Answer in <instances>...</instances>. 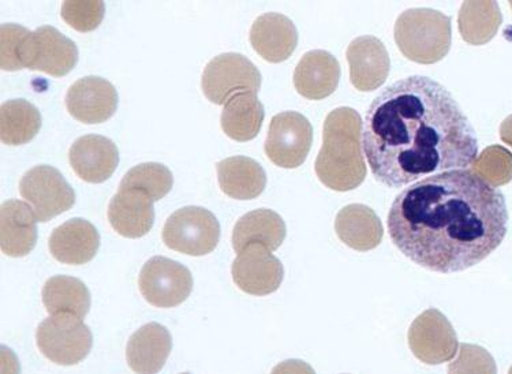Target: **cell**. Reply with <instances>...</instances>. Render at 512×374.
Wrapping results in <instances>:
<instances>
[{"instance_id":"obj_1","label":"cell","mask_w":512,"mask_h":374,"mask_svg":"<svg viewBox=\"0 0 512 374\" xmlns=\"http://www.w3.org/2000/svg\"><path fill=\"white\" fill-rule=\"evenodd\" d=\"M362 145L373 177L391 189L467 170L478 156L476 132L457 100L424 76L396 81L373 100Z\"/></svg>"},{"instance_id":"obj_2","label":"cell","mask_w":512,"mask_h":374,"mask_svg":"<svg viewBox=\"0 0 512 374\" xmlns=\"http://www.w3.org/2000/svg\"><path fill=\"white\" fill-rule=\"evenodd\" d=\"M387 226L396 248L413 263L432 272H462L506 238V198L472 170L442 172L403 190Z\"/></svg>"},{"instance_id":"obj_3","label":"cell","mask_w":512,"mask_h":374,"mask_svg":"<svg viewBox=\"0 0 512 374\" xmlns=\"http://www.w3.org/2000/svg\"><path fill=\"white\" fill-rule=\"evenodd\" d=\"M315 170L320 182L334 192H350L365 181L362 118L354 108H336L325 118Z\"/></svg>"},{"instance_id":"obj_4","label":"cell","mask_w":512,"mask_h":374,"mask_svg":"<svg viewBox=\"0 0 512 374\" xmlns=\"http://www.w3.org/2000/svg\"><path fill=\"white\" fill-rule=\"evenodd\" d=\"M395 43L403 56L420 65L446 58L452 43L451 18L433 9H410L396 20Z\"/></svg>"},{"instance_id":"obj_5","label":"cell","mask_w":512,"mask_h":374,"mask_svg":"<svg viewBox=\"0 0 512 374\" xmlns=\"http://www.w3.org/2000/svg\"><path fill=\"white\" fill-rule=\"evenodd\" d=\"M36 342L44 357L54 364L73 366L91 353L93 336L88 325L73 314H56L39 325Z\"/></svg>"},{"instance_id":"obj_6","label":"cell","mask_w":512,"mask_h":374,"mask_svg":"<svg viewBox=\"0 0 512 374\" xmlns=\"http://www.w3.org/2000/svg\"><path fill=\"white\" fill-rule=\"evenodd\" d=\"M163 242L167 248L188 256H207L220 241V223L211 211L203 207L178 209L163 227Z\"/></svg>"},{"instance_id":"obj_7","label":"cell","mask_w":512,"mask_h":374,"mask_svg":"<svg viewBox=\"0 0 512 374\" xmlns=\"http://www.w3.org/2000/svg\"><path fill=\"white\" fill-rule=\"evenodd\" d=\"M261 73L245 55L227 52L213 58L204 69L201 86L209 102L226 106L231 97L241 92L259 93Z\"/></svg>"},{"instance_id":"obj_8","label":"cell","mask_w":512,"mask_h":374,"mask_svg":"<svg viewBox=\"0 0 512 374\" xmlns=\"http://www.w3.org/2000/svg\"><path fill=\"white\" fill-rule=\"evenodd\" d=\"M20 193L40 223L50 222L76 204L73 187L63 178L61 171L51 166H36L25 172L20 182Z\"/></svg>"},{"instance_id":"obj_9","label":"cell","mask_w":512,"mask_h":374,"mask_svg":"<svg viewBox=\"0 0 512 374\" xmlns=\"http://www.w3.org/2000/svg\"><path fill=\"white\" fill-rule=\"evenodd\" d=\"M313 144V126L300 112H280L269 125L265 155L278 167H301Z\"/></svg>"},{"instance_id":"obj_10","label":"cell","mask_w":512,"mask_h":374,"mask_svg":"<svg viewBox=\"0 0 512 374\" xmlns=\"http://www.w3.org/2000/svg\"><path fill=\"white\" fill-rule=\"evenodd\" d=\"M138 286L142 297L156 308L170 309L183 304L193 291V276L185 265L156 256L141 269Z\"/></svg>"},{"instance_id":"obj_11","label":"cell","mask_w":512,"mask_h":374,"mask_svg":"<svg viewBox=\"0 0 512 374\" xmlns=\"http://www.w3.org/2000/svg\"><path fill=\"white\" fill-rule=\"evenodd\" d=\"M409 346L417 359L428 365L451 361L459 351L457 332L450 320L437 309H428L413 321Z\"/></svg>"},{"instance_id":"obj_12","label":"cell","mask_w":512,"mask_h":374,"mask_svg":"<svg viewBox=\"0 0 512 374\" xmlns=\"http://www.w3.org/2000/svg\"><path fill=\"white\" fill-rule=\"evenodd\" d=\"M22 61L25 69L65 77L77 65L78 47L54 26H40L26 39Z\"/></svg>"},{"instance_id":"obj_13","label":"cell","mask_w":512,"mask_h":374,"mask_svg":"<svg viewBox=\"0 0 512 374\" xmlns=\"http://www.w3.org/2000/svg\"><path fill=\"white\" fill-rule=\"evenodd\" d=\"M234 283L246 294L264 297L278 291L284 269L278 257L261 245H250L235 258L231 267Z\"/></svg>"},{"instance_id":"obj_14","label":"cell","mask_w":512,"mask_h":374,"mask_svg":"<svg viewBox=\"0 0 512 374\" xmlns=\"http://www.w3.org/2000/svg\"><path fill=\"white\" fill-rule=\"evenodd\" d=\"M66 107L71 117L87 125L104 123L117 112L118 92L102 77L81 78L70 86Z\"/></svg>"},{"instance_id":"obj_15","label":"cell","mask_w":512,"mask_h":374,"mask_svg":"<svg viewBox=\"0 0 512 374\" xmlns=\"http://www.w3.org/2000/svg\"><path fill=\"white\" fill-rule=\"evenodd\" d=\"M346 58L350 66L351 84L358 91H376L390 74V54L375 36H361L351 41Z\"/></svg>"},{"instance_id":"obj_16","label":"cell","mask_w":512,"mask_h":374,"mask_svg":"<svg viewBox=\"0 0 512 374\" xmlns=\"http://www.w3.org/2000/svg\"><path fill=\"white\" fill-rule=\"evenodd\" d=\"M69 162L82 181L103 183L117 170L119 151L110 138L87 134L71 145Z\"/></svg>"},{"instance_id":"obj_17","label":"cell","mask_w":512,"mask_h":374,"mask_svg":"<svg viewBox=\"0 0 512 374\" xmlns=\"http://www.w3.org/2000/svg\"><path fill=\"white\" fill-rule=\"evenodd\" d=\"M153 203L155 201L141 190L119 189L108 205L111 227L125 238L144 237L155 223Z\"/></svg>"},{"instance_id":"obj_18","label":"cell","mask_w":512,"mask_h":374,"mask_svg":"<svg viewBox=\"0 0 512 374\" xmlns=\"http://www.w3.org/2000/svg\"><path fill=\"white\" fill-rule=\"evenodd\" d=\"M48 246L59 263L84 265L95 258L100 248V234L88 220L70 219L52 231Z\"/></svg>"},{"instance_id":"obj_19","label":"cell","mask_w":512,"mask_h":374,"mask_svg":"<svg viewBox=\"0 0 512 374\" xmlns=\"http://www.w3.org/2000/svg\"><path fill=\"white\" fill-rule=\"evenodd\" d=\"M254 51L271 63L287 61L298 46V31L294 22L278 13L263 14L250 29Z\"/></svg>"},{"instance_id":"obj_20","label":"cell","mask_w":512,"mask_h":374,"mask_svg":"<svg viewBox=\"0 0 512 374\" xmlns=\"http://www.w3.org/2000/svg\"><path fill=\"white\" fill-rule=\"evenodd\" d=\"M338 59L323 50L310 51L295 67L294 86L308 100H323L338 89L340 81Z\"/></svg>"},{"instance_id":"obj_21","label":"cell","mask_w":512,"mask_h":374,"mask_svg":"<svg viewBox=\"0 0 512 374\" xmlns=\"http://www.w3.org/2000/svg\"><path fill=\"white\" fill-rule=\"evenodd\" d=\"M173 349L170 331L158 323H149L134 332L127 343L126 359L137 374H158Z\"/></svg>"},{"instance_id":"obj_22","label":"cell","mask_w":512,"mask_h":374,"mask_svg":"<svg viewBox=\"0 0 512 374\" xmlns=\"http://www.w3.org/2000/svg\"><path fill=\"white\" fill-rule=\"evenodd\" d=\"M37 218L31 205L9 200L0 209V246L9 257H24L35 249Z\"/></svg>"},{"instance_id":"obj_23","label":"cell","mask_w":512,"mask_h":374,"mask_svg":"<svg viewBox=\"0 0 512 374\" xmlns=\"http://www.w3.org/2000/svg\"><path fill=\"white\" fill-rule=\"evenodd\" d=\"M335 231L340 241L358 252L376 249L383 241L384 228L372 208L351 204L336 215Z\"/></svg>"},{"instance_id":"obj_24","label":"cell","mask_w":512,"mask_h":374,"mask_svg":"<svg viewBox=\"0 0 512 374\" xmlns=\"http://www.w3.org/2000/svg\"><path fill=\"white\" fill-rule=\"evenodd\" d=\"M286 235V223L282 216L271 209H256L246 213L235 224L233 246L238 254L250 245H261L274 252L282 246Z\"/></svg>"},{"instance_id":"obj_25","label":"cell","mask_w":512,"mask_h":374,"mask_svg":"<svg viewBox=\"0 0 512 374\" xmlns=\"http://www.w3.org/2000/svg\"><path fill=\"white\" fill-rule=\"evenodd\" d=\"M219 185L222 192L235 200H254L267 186V174L256 160L233 156L218 164Z\"/></svg>"},{"instance_id":"obj_26","label":"cell","mask_w":512,"mask_h":374,"mask_svg":"<svg viewBox=\"0 0 512 374\" xmlns=\"http://www.w3.org/2000/svg\"><path fill=\"white\" fill-rule=\"evenodd\" d=\"M264 118V106L256 93L241 92L226 103L220 123L231 140L246 142L259 136Z\"/></svg>"},{"instance_id":"obj_27","label":"cell","mask_w":512,"mask_h":374,"mask_svg":"<svg viewBox=\"0 0 512 374\" xmlns=\"http://www.w3.org/2000/svg\"><path fill=\"white\" fill-rule=\"evenodd\" d=\"M43 304L51 316L73 314L82 320L91 309V293L80 279L54 276L44 284Z\"/></svg>"},{"instance_id":"obj_28","label":"cell","mask_w":512,"mask_h":374,"mask_svg":"<svg viewBox=\"0 0 512 374\" xmlns=\"http://www.w3.org/2000/svg\"><path fill=\"white\" fill-rule=\"evenodd\" d=\"M503 16L497 2H465L459 11L462 39L472 46H484L496 36Z\"/></svg>"},{"instance_id":"obj_29","label":"cell","mask_w":512,"mask_h":374,"mask_svg":"<svg viewBox=\"0 0 512 374\" xmlns=\"http://www.w3.org/2000/svg\"><path fill=\"white\" fill-rule=\"evenodd\" d=\"M41 129V115L32 103L16 99L0 108V138L3 144L24 145L31 142Z\"/></svg>"},{"instance_id":"obj_30","label":"cell","mask_w":512,"mask_h":374,"mask_svg":"<svg viewBox=\"0 0 512 374\" xmlns=\"http://www.w3.org/2000/svg\"><path fill=\"white\" fill-rule=\"evenodd\" d=\"M174 186L173 172L160 163H142L126 172L119 189H136L153 201L162 200Z\"/></svg>"},{"instance_id":"obj_31","label":"cell","mask_w":512,"mask_h":374,"mask_svg":"<svg viewBox=\"0 0 512 374\" xmlns=\"http://www.w3.org/2000/svg\"><path fill=\"white\" fill-rule=\"evenodd\" d=\"M472 171L489 186L507 185L512 181V153L500 145L485 148L474 160Z\"/></svg>"},{"instance_id":"obj_32","label":"cell","mask_w":512,"mask_h":374,"mask_svg":"<svg viewBox=\"0 0 512 374\" xmlns=\"http://www.w3.org/2000/svg\"><path fill=\"white\" fill-rule=\"evenodd\" d=\"M31 31L17 24L0 26V66L5 71L25 69L24 48Z\"/></svg>"},{"instance_id":"obj_33","label":"cell","mask_w":512,"mask_h":374,"mask_svg":"<svg viewBox=\"0 0 512 374\" xmlns=\"http://www.w3.org/2000/svg\"><path fill=\"white\" fill-rule=\"evenodd\" d=\"M448 374H497V366L484 347L463 343L457 359L448 366Z\"/></svg>"},{"instance_id":"obj_34","label":"cell","mask_w":512,"mask_h":374,"mask_svg":"<svg viewBox=\"0 0 512 374\" xmlns=\"http://www.w3.org/2000/svg\"><path fill=\"white\" fill-rule=\"evenodd\" d=\"M106 6L103 2H63L62 18L78 32H92L104 20Z\"/></svg>"},{"instance_id":"obj_35","label":"cell","mask_w":512,"mask_h":374,"mask_svg":"<svg viewBox=\"0 0 512 374\" xmlns=\"http://www.w3.org/2000/svg\"><path fill=\"white\" fill-rule=\"evenodd\" d=\"M271 374H316L315 369L301 359H287L276 365Z\"/></svg>"},{"instance_id":"obj_36","label":"cell","mask_w":512,"mask_h":374,"mask_svg":"<svg viewBox=\"0 0 512 374\" xmlns=\"http://www.w3.org/2000/svg\"><path fill=\"white\" fill-rule=\"evenodd\" d=\"M500 138L504 144L512 147V115L504 119L502 126H500Z\"/></svg>"},{"instance_id":"obj_37","label":"cell","mask_w":512,"mask_h":374,"mask_svg":"<svg viewBox=\"0 0 512 374\" xmlns=\"http://www.w3.org/2000/svg\"><path fill=\"white\" fill-rule=\"evenodd\" d=\"M508 374H512V366H511L510 372H508Z\"/></svg>"},{"instance_id":"obj_38","label":"cell","mask_w":512,"mask_h":374,"mask_svg":"<svg viewBox=\"0 0 512 374\" xmlns=\"http://www.w3.org/2000/svg\"><path fill=\"white\" fill-rule=\"evenodd\" d=\"M181 374H190V373H181Z\"/></svg>"},{"instance_id":"obj_39","label":"cell","mask_w":512,"mask_h":374,"mask_svg":"<svg viewBox=\"0 0 512 374\" xmlns=\"http://www.w3.org/2000/svg\"><path fill=\"white\" fill-rule=\"evenodd\" d=\"M510 3H511V7H512V2H510Z\"/></svg>"}]
</instances>
